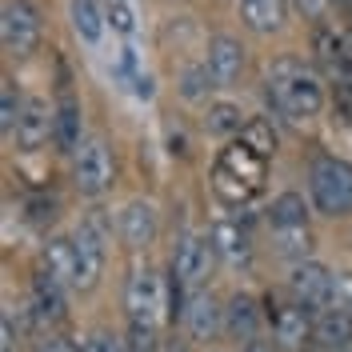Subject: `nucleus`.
<instances>
[{
  "mask_svg": "<svg viewBox=\"0 0 352 352\" xmlns=\"http://www.w3.org/2000/svg\"><path fill=\"white\" fill-rule=\"evenodd\" d=\"M32 352H80V340H72V336H65V332H44L41 340L32 344Z\"/></svg>",
  "mask_w": 352,
  "mask_h": 352,
  "instance_id": "obj_32",
  "label": "nucleus"
},
{
  "mask_svg": "<svg viewBox=\"0 0 352 352\" xmlns=\"http://www.w3.org/2000/svg\"><path fill=\"white\" fill-rule=\"evenodd\" d=\"M248 124V112L236 104V100H228V96H220V100H208L204 104V132L208 136H217V140H236Z\"/></svg>",
  "mask_w": 352,
  "mask_h": 352,
  "instance_id": "obj_22",
  "label": "nucleus"
},
{
  "mask_svg": "<svg viewBox=\"0 0 352 352\" xmlns=\"http://www.w3.org/2000/svg\"><path fill=\"white\" fill-rule=\"evenodd\" d=\"M292 8H296L305 21H320V16L332 8V0H292Z\"/></svg>",
  "mask_w": 352,
  "mask_h": 352,
  "instance_id": "obj_34",
  "label": "nucleus"
},
{
  "mask_svg": "<svg viewBox=\"0 0 352 352\" xmlns=\"http://www.w3.org/2000/svg\"><path fill=\"white\" fill-rule=\"evenodd\" d=\"M68 21H72V32L85 44H96L104 36V24H109V12L96 4V0H68Z\"/></svg>",
  "mask_w": 352,
  "mask_h": 352,
  "instance_id": "obj_25",
  "label": "nucleus"
},
{
  "mask_svg": "<svg viewBox=\"0 0 352 352\" xmlns=\"http://www.w3.org/2000/svg\"><path fill=\"white\" fill-rule=\"evenodd\" d=\"M21 109H24V96L16 92V85L4 76V88H0V129L8 132H16V120H21Z\"/></svg>",
  "mask_w": 352,
  "mask_h": 352,
  "instance_id": "obj_28",
  "label": "nucleus"
},
{
  "mask_svg": "<svg viewBox=\"0 0 352 352\" xmlns=\"http://www.w3.org/2000/svg\"><path fill=\"white\" fill-rule=\"evenodd\" d=\"M217 248H212V236L208 232H197V228H188V232H180L173 244V256H168V276H173L180 288H188V292H197L204 288V280L212 276V264H217Z\"/></svg>",
  "mask_w": 352,
  "mask_h": 352,
  "instance_id": "obj_7",
  "label": "nucleus"
},
{
  "mask_svg": "<svg viewBox=\"0 0 352 352\" xmlns=\"http://www.w3.org/2000/svg\"><path fill=\"white\" fill-rule=\"evenodd\" d=\"M176 88H180V96H184V100L200 104V100H208V92L217 88V80H212L208 65H204V60H197V65H184V68H180Z\"/></svg>",
  "mask_w": 352,
  "mask_h": 352,
  "instance_id": "obj_26",
  "label": "nucleus"
},
{
  "mask_svg": "<svg viewBox=\"0 0 352 352\" xmlns=\"http://www.w3.org/2000/svg\"><path fill=\"white\" fill-rule=\"evenodd\" d=\"M336 109H340V116L352 124V80L336 85Z\"/></svg>",
  "mask_w": 352,
  "mask_h": 352,
  "instance_id": "obj_35",
  "label": "nucleus"
},
{
  "mask_svg": "<svg viewBox=\"0 0 352 352\" xmlns=\"http://www.w3.org/2000/svg\"><path fill=\"white\" fill-rule=\"evenodd\" d=\"M109 232L112 220L104 217V208H88L76 220V228L68 232L76 244V285H72V292H96L100 276H104V261H109Z\"/></svg>",
  "mask_w": 352,
  "mask_h": 352,
  "instance_id": "obj_4",
  "label": "nucleus"
},
{
  "mask_svg": "<svg viewBox=\"0 0 352 352\" xmlns=\"http://www.w3.org/2000/svg\"><path fill=\"white\" fill-rule=\"evenodd\" d=\"M204 65L212 72V80L217 88H232L236 80L244 76V65H248V52H244V44L236 36H228V32H217V36H208V48H204Z\"/></svg>",
  "mask_w": 352,
  "mask_h": 352,
  "instance_id": "obj_16",
  "label": "nucleus"
},
{
  "mask_svg": "<svg viewBox=\"0 0 352 352\" xmlns=\"http://www.w3.org/2000/svg\"><path fill=\"white\" fill-rule=\"evenodd\" d=\"M349 352H352V349H349Z\"/></svg>",
  "mask_w": 352,
  "mask_h": 352,
  "instance_id": "obj_39",
  "label": "nucleus"
},
{
  "mask_svg": "<svg viewBox=\"0 0 352 352\" xmlns=\"http://www.w3.org/2000/svg\"><path fill=\"white\" fill-rule=\"evenodd\" d=\"M132 92H136V96H140V100H153V76H148V72H140V76H136V80H132Z\"/></svg>",
  "mask_w": 352,
  "mask_h": 352,
  "instance_id": "obj_37",
  "label": "nucleus"
},
{
  "mask_svg": "<svg viewBox=\"0 0 352 352\" xmlns=\"http://www.w3.org/2000/svg\"><path fill=\"white\" fill-rule=\"evenodd\" d=\"M80 352H124V340L112 329H92L88 336H80Z\"/></svg>",
  "mask_w": 352,
  "mask_h": 352,
  "instance_id": "obj_30",
  "label": "nucleus"
},
{
  "mask_svg": "<svg viewBox=\"0 0 352 352\" xmlns=\"http://www.w3.org/2000/svg\"><path fill=\"white\" fill-rule=\"evenodd\" d=\"M56 129V109L44 100V96H24L21 120H16V148L21 153H36L41 144H48V136Z\"/></svg>",
  "mask_w": 352,
  "mask_h": 352,
  "instance_id": "obj_17",
  "label": "nucleus"
},
{
  "mask_svg": "<svg viewBox=\"0 0 352 352\" xmlns=\"http://www.w3.org/2000/svg\"><path fill=\"white\" fill-rule=\"evenodd\" d=\"M208 236H212V248H217V256L224 264L252 261V232H248V224L241 217H217L212 228H208Z\"/></svg>",
  "mask_w": 352,
  "mask_h": 352,
  "instance_id": "obj_19",
  "label": "nucleus"
},
{
  "mask_svg": "<svg viewBox=\"0 0 352 352\" xmlns=\"http://www.w3.org/2000/svg\"><path fill=\"white\" fill-rule=\"evenodd\" d=\"M180 329L192 344H212L224 336V300L212 288H197L188 292L184 312H180Z\"/></svg>",
  "mask_w": 352,
  "mask_h": 352,
  "instance_id": "obj_11",
  "label": "nucleus"
},
{
  "mask_svg": "<svg viewBox=\"0 0 352 352\" xmlns=\"http://www.w3.org/2000/svg\"><path fill=\"white\" fill-rule=\"evenodd\" d=\"M116 236L129 252H148L160 236V212L148 197H132L120 212H116Z\"/></svg>",
  "mask_w": 352,
  "mask_h": 352,
  "instance_id": "obj_13",
  "label": "nucleus"
},
{
  "mask_svg": "<svg viewBox=\"0 0 352 352\" xmlns=\"http://www.w3.org/2000/svg\"><path fill=\"white\" fill-rule=\"evenodd\" d=\"M236 140H244L252 153H261L264 160L280 148V136H276V129H272V120L268 116H248V124H244V132L236 136Z\"/></svg>",
  "mask_w": 352,
  "mask_h": 352,
  "instance_id": "obj_27",
  "label": "nucleus"
},
{
  "mask_svg": "<svg viewBox=\"0 0 352 352\" xmlns=\"http://www.w3.org/2000/svg\"><path fill=\"white\" fill-rule=\"evenodd\" d=\"M288 8H292V0H241V21L248 32L272 36L288 24Z\"/></svg>",
  "mask_w": 352,
  "mask_h": 352,
  "instance_id": "obj_21",
  "label": "nucleus"
},
{
  "mask_svg": "<svg viewBox=\"0 0 352 352\" xmlns=\"http://www.w3.org/2000/svg\"><path fill=\"white\" fill-rule=\"evenodd\" d=\"M28 308H32V316H36V324L44 332L60 329L68 320V288L56 276H48L44 268H36L32 285H28Z\"/></svg>",
  "mask_w": 352,
  "mask_h": 352,
  "instance_id": "obj_14",
  "label": "nucleus"
},
{
  "mask_svg": "<svg viewBox=\"0 0 352 352\" xmlns=\"http://www.w3.org/2000/svg\"><path fill=\"white\" fill-rule=\"evenodd\" d=\"M236 352H285V349H280V344H276L272 336H268V340H264V336H256V340H248V344H241Z\"/></svg>",
  "mask_w": 352,
  "mask_h": 352,
  "instance_id": "obj_36",
  "label": "nucleus"
},
{
  "mask_svg": "<svg viewBox=\"0 0 352 352\" xmlns=\"http://www.w3.org/2000/svg\"><path fill=\"white\" fill-rule=\"evenodd\" d=\"M336 305H344L352 312V272L349 276H340V300H336Z\"/></svg>",
  "mask_w": 352,
  "mask_h": 352,
  "instance_id": "obj_38",
  "label": "nucleus"
},
{
  "mask_svg": "<svg viewBox=\"0 0 352 352\" xmlns=\"http://www.w3.org/2000/svg\"><path fill=\"white\" fill-rule=\"evenodd\" d=\"M285 296H292L300 308H308L312 316L324 312L340 300V276L332 272L324 261H300L288 268V280H285Z\"/></svg>",
  "mask_w": 352,
  "mask_h": 352,
  "instance_id": "obj_6",
  "label": "nucleus"
},
{
  "mask_svg": "<svg viewBox=\"0 0 352 352\" xmlns=\"http://www.w3.org/2000/svg\"><path fill=\"white\" fill-rule=\"evenodd\" d=\"M264 324H268L264 305L252 296V292H232V296L224 300V336L236 340V349L248 344V340H256Z\"/></svg>",
  "mask_w": 352,
  "mask_h": 352,
  "instance_id": "obj_15",
  "label": "nucleus"
},
{
  "mask_svg": "<svg viewBox=\"0 0 352 352\" xmlns=\"http://www.w3.org/2000/svg\"><path fill=\"white\" fill-rule=\"evenodd\" d=\"M56 129H52V140H56V148L60 153H76L80 144H85V112H80V100H76V92L68 88L65 72H60V88H56Z\"/></svg>",
  "mask_w": 352,
  "mask_h": 352,
  "instance_id": "obj_18",
  "label": "nucleus"
},
{
  "mask_svg": "<svg viewBox=\"0 0 352 352\" xmlns=\"http://www.w3.org/2000/svg\"><path fill=\"white\" fill-rule=\"evenodd\" d=\"M208 184L224 208H244L264 192L268 184V160L261 153H252L244 140H228L217 156H212V173Z\"/></svg>",
  "mask_w": 352,
  "mask_h": 352,
  "instance_id": "obj_2",
  "label": "nucleus"
},
{
  "mask_svg": "<svg viewBox=\"0 0 352 352\" xmlns=\"http://www.w3.org/2000/svg\"><path fill=\"white\" fill-rule=\"evenodd\" d=\"M308 200L300 197V192H280V197H272V204H268V228L272 232H288V228H308Z\"/></svg>",
  "mask_w": 352,
  "mask_h": 352,
  "instance_id": "obj_24",
  "label": "nucleus"
},
{
  "mask_svg": "<svg viewBox=\"0 0 352 352\" xmlns=\"http://www.w3.org/2000/svg\"><path fill=\"white\" fill-rule=\"evenodd\" d=\"M0 36H4V48L12 56L28 60L44 41L41 8L32 0H4V8H0Z\"/></svg>",
  "mask_w": 352,
  "mask_h": 352,
  "instance_id": "obj_9",
  "label": "nucleus"
},
{
  "mask_svg": "<svg viewBox=\"0 0 352 352\" xmlns=\"http://www.w3.org/2000/svg\"><path fill=\"white\" fill-rule=\"evenodd\" d=\"M264 316H268V332L285 352H305L312 344V312L300 308L292 296L285 300H264Z\"/></svg>",
  "mask_w": 352,
  "mask_h": 352,
  "instance_id": "obj_10",
  "label": "nucleus"
},
{
  "mask_svg": "<svg viewBox=\"0 0 352 352\" xmlns=\"http://www.w3.org/2000/svg\"><path fill=\"white\" fill-rule=\"evenodd\" d=\"M312 344L316 352H349L352 349V312L344 305H332L312 316Z\"/></svg>",
  "mask_w": 352,
  "mask_h": 352,
  "instance_id": "obj_20",
  "label": "nucleus"
},
{
  "mask_svg": "<svg viewBox=\"0 0 352 352\" xmlns=\"http://www.w3.org/2000/svg\"><path fill=\"white\" fill-rule=\"evenodd\" d=\"M41 268L48 276H56L65 288L76 285V244H72V236H48L41 248Z\"/></svg>",
  "mask_w": 352,
  "mask_h": 352,
  "instance_id": "obj_23",
  "label": "nucleus"
},
{
  "mask_svg": "<svg viewBox=\"0 0 352 352\" xmlns=\"http://www.w3.org/2000/svg\"><path fill=\"white\" fill-rule=\"evenodd\" d=\"M124 352H164V349H160V329H148V324H129Z\"/></svg>",
  "mask_w": 352,
  "mask_h": 352,
  "instance_id": "obj_29",
  "label": "nucleus"
},
{
  "mask_svg": "<svg viewBox=\"0 0 352 352\" xmlns=\"http://www.w3.org/2000/svg\"><path fill=\"white\" fill-rule=\"evenodd\" d=\"M116 180V164L104 144V136H85V144L72 153V184L88 200H100Z\"/></svg>",
  "mask_w": 352,
  "mask_h": 352,
  "instance_id": "obj_8",
  "label": "nucleus"
},
{
  "mask_svg": "<svg viewBox=\"0 0 352 352\" xmlns=\"http://www.w3.org/2000/svg\"><path fill=\"white\" fill-rule=\"evenodd\" d=\"M308 200L320 217H352V164L340 156H316L308 164Z\"/></svg>",
  "mask_w": 352,
  "mask_h": 352,
  "instance_id": "obj_5",
  "label": "nucleus"
},
{
  "mask_svg": "<svg viewBox=\"0 0 352 352\" xmlns=\"http://www.w3.org/2000/svg\"><path fill=\"white\" fill-rule=\"evenodd\" d=\"M124 316L129 324L160 329L168 320V276L148 261H136L124 276Z\"/></svg>",
  "mask_w": 352,
  "mask_h": 352,
  "instance_id": "obj_3",
  "label": "nucleus"
},
{
  "mask_svg": "<svg viewBox=\"0 0 352 352\" xmlns=\"http://www.w3.org/2000/svg\"><path fill=\"white\" fill-rule=\"evenodd\" d=\"M268 109L288 124H308L324 112V76L300 56H276L264 72Z\"/></svg>",
  "mask_w": 352,
  "mask_h": 352,
  "instance_id": "obj_1",
  "label": "nucleus"
},
{
  "mask_svg": "<svg viewBox=\"0 0 352 352\" xmlns=\"http://www.w3.org/2000/svg\"><path fill=\"white\" fill-rule=\"evenodd\" d=\"M52 220H56V200L52 197H32L28 200V224L44 228V224H52Z\"/></svg>",
  "mask_w": 352,
  "mask_h": 352,
  "instance_id": "obj_33",
  "label": "nucleus"
},
{
  "mask_svg": "<svg viewBox=\"0 0 352 352\" xmlns=\"http://www.w3.org/2000/svg\"><path fill=\"white\" fill-rule=\"evenodd\" d=\"M312 52H316L320 76H329L332 85L352 80V28H344V24H320L312 32Z\"/></svg>",
  "mask_w": 352,
  "mask_h": 352,
  "instance_id": "obj_12",
  "label": "nucleus"
},
{
  "mask_svg": "<svg viewBox=\"0 0 352 352\" xmlns=\"http://www.w3.org/2000/svg\"><path fill=\"white\" fill-rule=\"evenodd\" d=\"M104 12H109L112 32H120V36H132V32H136V12H132L129 0H109Z\"/></svg>",
  "mask_w": 352,
  "mask_h": 352,
  "instance_id": "obj_31",
  "label": "nucleus"
}]
</instances>
